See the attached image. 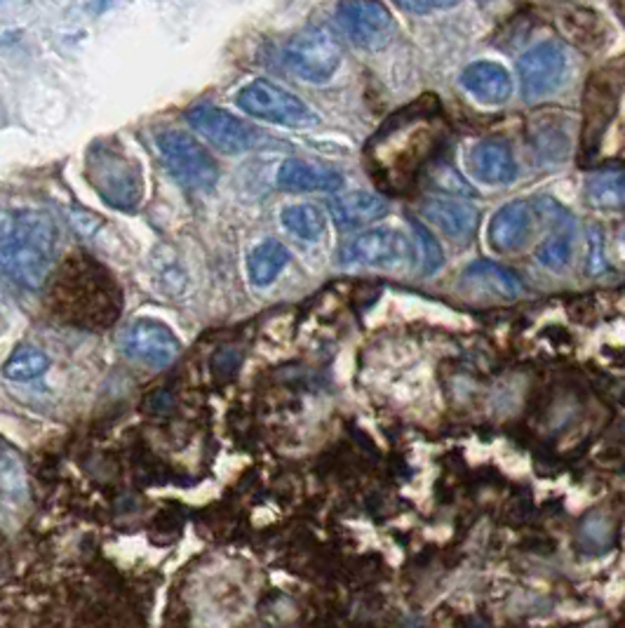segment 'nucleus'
<instances>
[{
	"mask_svg": "<svg viewBox=\"0 0 625 628\" xmlns=\"http://www.w3.org/2000/svg\"><path fill=\"white\" fill-rule=\"evenodd\" d=\"M52 316L73 327L106 329L120 316V290L102 264L90 257L64 261L48 294Z\"/></svg>",
	"mask_w": 625,
	"mask_h": 628,
	"instance_id": "obj_1",
	"label": "nucleus"
},
{
	"mask_svg": "<svg viewBox=\"0 0 625 628\" xmlns=\"http://www.w3.org/2000/svg\"><path fill=\"white\" fill-rule=\"evenodd\" d=\"M59 229L40 210H0V269L17 286L40 290L52 276Z\"/></svg>",
	"mask_w": 625,
	"mask_h": 628,
	"instance_id": "obj_2",
	"label": "nucleus"
},
{
	"mask_svg": "<svg viewBox=\"0 0 625 628\" xmlns=\"http://www.w3.org/2000/svg\"><path fill=\"white\" fill-rule=\"evenodd\" d=\"M87 175L106 206L116 210H134L142 200V170L130 155H125L111 144H97L90 151Z\"/></svg>",
	"mask_w": 625,
	"mask_h": 628,
	"instance_id": "obj_3",
	"label": "nucleus"
},
{
	"mask_svg": "<svg viewBox=\"0 0 625 628\" xmlns=\"http://www.w3.org/2000/svg\"><path fill=\"white\" fill-rule=\"evenodd\" d=\"M167 170L184 188L205 194L219 179V165L205 147L181 130H167L155 137Z\"/></svg>",
	"mask_w": 625,
	"mask_h": 628,
	"instance_id": "obj_4",
	"label": "nucleus"
},
{
	"mask_svg": "<svg viewBox=\"0 0 625 628\" xmlns=\"http://www.w3.org/2000/svg\"><path fill=\"white\" fill-rule=\"evenodd\" d=\"M285 65L308 83H327L339 71L343 50L330 28L312 26L285 45Z\"/></svg>",
	"mask_w": 625,
	"mask_h": 628,
	"instance_id": "obj_5",
	"label": "nucleus"
},
{
	"mask_svg": "<svg viewBox=\"0 0 625 628\" xmlns=\"http://www.w3.org/2000/svg\"><path fill=\"white\" fill-rule=\"evenodd\" d=\"M236 102L252 118L285 125V128H310L318 123V116L296 94L263 78L245 85Z\"/></svg>",
	"mask_w": 625,
	"mask_h": 628,
	"instance_id": "obj_6",
	"label": "nucleus"
},
{
	"mask_svg": "<svg viewBox=\"0 0 625 628\" xmlns=\"http://www.w3.org/2000/svg\"><path fill=\"white\" fill-rule=\"evenodd\" d=\"M412 243L396 229H372L341 247L339 264L367 269H400L412 261Z\"/></svg>",
	"mask_w": 625,
	"mask_h": 628,
	"instance_id": "obj_7",
	"label": "nucleus"
},
{
	"mask_svg": "<svg viewBox=\"0 0 625 628\" xmlns=\"http://www.w3.org/2000/svg\"><path fill=\"white\" fill-rule=\"evenodd\" d=\"M337 22L353 45L381 50L393 38L396 20L381 0H339Z\"/></svg>",
	"mask_w": 625,
	"mask_h": 628,
	"instance_id": "obj_8",
	"label": "nucleus"
},
{
	"mask_svg": "<svg viewBox=\"0 0 625 628\" xmlns=\"http://www.w3.org/2000/svg\"><path fill=\"white\" fill-rule=\"evenodd\" d=\"M186 120H189L191 128L200 137H205L214 149L228 155L245 153L259 141V132L252 128V125L224 112V108H219V106H210V104L193 106L191 112L186 114Z\"/></svg>",
	"mask_w": 625,
	"mask_h": 628,
	"instance_id": "obj_9",
	"label": "nucleus"
},
{
	"mask_svg": "<svg viewBox=\"0 0 625 628\" xmlns=\"http://www.w3.org/2000/svg\"><path fill=\"white\" fill-rule=\"evenodd\" d=\"M567 73V55L553 40H545L527 50L518 61L522 97L536 102L555 92Z\"/></svg>",
	"mask_w": 625,
	"mask_h": 628,
	"instance_id": "obj_10",
	"label": "nucleus"
},
{
	"mask_svg": "<svg viewBox=\"0 0 625 628\" xmlns=\"http://www.w3.org/2000/svg\"><path fill=\"white\" fill-rule=\"evenodd\" d=\"M120 351L137 360V363H146L153 368H165L179 353V339L172 335V329L158 321H134L125 333L120 335Z\"/></svg>",
	"mask_w": 625,
	"mask_h": 628,
	"instance_id": "obj_11",
	"label": "nucleus"
},
{
	"mask_svg": "<svg viewBox=\"0 0 625 628\" xmlns=\"http://www.w3.org/2000/svg\"><path fill=\"white\" fill-rule=\"evenodd\" d=\"M536 208L529 200H512L498 210L490 222V245L496 253H515L524 247L534 229Z\"/></svg>",
	"mask_w": 625,
	"mask_h": 628,
	"instance_id": "obj_12",
	"label": "nucleus"
},
{
	"mask_svg": "<svg viewBox=\"0 0 625 628\" xmlns=\"http://www.w3.org/2000/svg\"><path fill=\"white\" fill-rule=\"evenodd\" d=\"M461 85L484 106H502L512 94V78L498 61H473L461 73Z\"/></svg>",
	"mask_w": 625,
	"mask_h": 628,
	"instance_id": "obj_13",
	"label": "nucleus"
},
{
	"mask_svg": "<svg viewBox=\"0 0 625 628\" xmlns=\"http://www.w3.org/2000/svg\"><path fill=\"white\" fill-rule=\"evenodd\" d=\"M473 177L487 186H508L518 179V163L502 139H484L471 153Z\"/></svg>",
	"mask_w": 625,
	"mask_h": 628,
	"instance_id": "obj_14",
	"label": "nucleus"
},
{
	"mask_svg": "<svg viewBox=\"0 0 625 628\" xmlns=\"http://www.w3.org/2000/svg\"><path fill=\"white\" fill-rule=\"evenodd\" d=\"M424 214L428 222H433L445 235H449L451 241L459 243L471 241L480 224V212L471 202L457 198H431L424 202Z\"/></svg>",
	"mask_w": 625,
	"mask_h": 628,
	"instance_id": "obj_15",
	"label": "nucleus"
},
{
	"mask_svg": "<svg viewBox=\"0 0 625 628\" xmlns=\"http://www.w3.org/2000/svg\"><path fill=\"white\" fill-rule=\"evenodd\" d=\"M278 186L285 188V191H299V194H306V191L334 194V191H341L343 177H341V172L332 167L290 159L280 165Z\"/></svg>",
	"mask_w": 625,
	"mask_h": 628,
	"instance_id": "obj_16",
	"label": "nucleus"
},
{
	"mask_svg": "<svg viewBox=\"0 0 625 628\" xmlns=\"http://www.w3.org/2000/svg\"><path fill=\"white\" fill-rule=\"evenodd\" d=\"M330 212L339 229H361L377 222L388 212V202L367 191H351L330 200Z\"/></svg>",
	"mask_w": 625,
	"mask_h": 628,
	"instance_id": "obj_17",
	"label": "nucleus"
},
{
	"mask_svg": "<svg viewBox=\"0 0 625 628\" xmlns=\"http://www.w3.org/2000/svg\"><path fill=\"white\" fill-rule=\"evenodd\" d=\"M463 286L477 292H487L498 300H518L522 292V280L506 266L496 261H475L463 274Z\"/></svg>",
	"mask_w": 625,
	"mask_h": 628,
	"instance_id": "obj_18",
	"label": "nucleus"
},
{
	"mask_svg": "<svg viewBox=\"0 0 625 628\" xmlns=\"http://www.w3.org/2000/svg\"><path fill=\"white\" fill-rule=\"evenodd\" d=\"M290 264V253L283 243L266 241L257 245L247 257V276L255 288H269L285 271Z\"/></svg>",
	"mask_w": 625,
	"mask_h": 628,
	"instance_id": "obj_19",
	"label": "nucleus"
},
{
	"mask_svg": "<svg viewBox=\"0 0 625 628\" xmlns=\"http://www.w3.org/2000/svg\"><path fill=\"white\" fill-rule=\"evenodd\" d=\"M616 97L618 94L614 85L609 81H600V78H595L590 88H586V141L592 137L598 139L604 132L614 116Z\"/></svg>",
	"mask_w": 625,
	"mask_h": 628,
	"instance_id": "obj_20",
	"label": "nucleus"
},
{
	"mask_svg": "<svg viewBox=\"0 0 625 628\" xmlns=\"http://www.w3.org/2000/svg\"><path fill=\"white\" fill-rule=\"evenodd\" d=\"M586 198L598 210H625V170L595 172L586 184Z\"/></svg>",
	"mask_w": 625,
	"mask_h": 628,
	"instance_id": "obj_21",
	"label": "nucleus"
},
{
	"mask_svg": "<svg viewBox=\"0 0 625 628\" xmlns=\"http://www.w3.org/2000/svg\"><path fill=\"white\" fill-rule=\"evenodd\" d=\"M614 537H616V530H614L612 515H609L606 511H600V509L586 513V517L581 521V525H578V532H576L578 546H581L583 551L590 556L606 554L614 544Z\"/></svg>",
	"mask_w": 625,
	"mask_h": 628,
	"instance_id": "obj_22",
	"label": "nucleus"
},
{
	"mask_svg": "<svg viewBox=\"0 0 625 628\" xmlns=\"http://www.w3.org/2000/svg\"><path fill=\"white\" fill-rule=\"evenodd\" d=\"M283 226L296 235L299 241L318 243L325 235V214L320 208L308 206V202H299V206H287L283 210Z\"/></svg>",
	"mask_w": 625,
	"mask_h": 628,
	"instance_id": "obj_23",
	"label": "nucleus"
},
{
	"mask_svg": "<svg viewBox=\"0 0 625 628\" xmlns=\"http://www.w3.org/2000/svg\"><path fill=\"white\" fill-rule=\"evenodd\" d=\"M0 495L8 499L26 497V468L20 452L0 438Z\"/></svg>",
	"mask_w": 625,
	"mask_h": 628,
	"instance_id": "obj_24",
	"label": "nucleus"
},
{
	"mask_svg": "<svg viewBox=\"0 0 625 628\" xmlns=\"http://www.w3.org/2000/svg\"><path fill=\"white\" fill-rule=\"evenodd\" d=\"M50 368V358L45 356L36 347H22L12 351V356L5 360L3 374L12 382H31L38 380Z\"/></svg>",
	"mask_w": 625,
	"mask_h": 628,
	"instance_id": "obj_25",
	"label": "nucleus"
},
{
	"mask_svg": "<svg viewBox=\"0 0 625 628\" xmlns=\"http://www.w3.org/2000/svg\"><path fill=\"white\" fill-rule=\"evenodd\" d=\"M153 261H155V278H158L163 292L172 296L186 294V282H189V276H186V269L179 264V259L172 253H163V255H155Z\"/></svg>",
	"mask_w": 625,
	"mask_h": 628,
	"instance_id": "obj_26",
	"label": "nucleus"
},
{
	"mask_svg": "<svg viewBox=\"0 0 625 628\" xmlns=\"http://www.w3.org/2000/svg\"><path fill=\"white\" fill-rule=\"evenodd\" d=\"M536 259L549 269H565L571 259V233L557 231L549 241H543L536 249Z\"/></svg>",
	"mask_w": 625,
	"mask_h": 628,
	"instance_id": "obj_27",
	"label": "nucleus"
},
{
	"mask_svg": "<svg viewBox=\"0 0 625 628\" xmlns=\"http://www.w3.org/2000/svg\"><path fill=\"white\" fill-rule=\"evenodd\" d=\"M412 224H414V231L418 235L421 245H424V269H426V276H431L445 264L443 247H440V243H437L435 235L424 224H418V222H412Z\"/></svg>",
	"mask_w": 625,
	"mask_h": 628,
	"instance_id": "obj_28",
	"label": "nucleus"
},
{
	"mask_svg": "<svg viewBox=\"0 0 625 628\" xmlns=\"http://www.w3.org/2000/svg\"><path fill=\"white\" fill-rule=\"evenodd\" d=\"M396 3L412 14H428L435 10H449L457 8L461 0H396Z\"/></svg>",
	"mask_w": 625,
	"mask_h": 628,
	"instance_id": "obj_29",
	"label": "nucleus"
},
{
	"mask_svg": "<svg viewBox=\"0 0 625 628\" xmlns=\"http://www.w3.org/2000/svg\"><path fill=\"white\" fill-rule=\"evenodd\" d=\"M435 184H437V186H443L445 191H449V194H473V191H471V186H468V184L459 177V172H457V170H451L449 165L437 167Z\"/></svg>",
	"mask_w": 625,
	"mask_h": 628,
	"instance_id": "obj_30",
	"label": "nucleus"
},
{
	"mask_svg": "<svg viewBox=\"0 0 625 628\" xmlns=\"http://www.w3.org/2000/svg\"><path fill=\"white\" fill-rule=\"evenodd\" d=\"M602 253H604V241L600 229H595L590 235V255H588V269L592 276H600L606 271V257Z\"/></svg>",
	"mask_w": 625,
	"mask_h": 628,
	"instance_id": "obj_31",
	"label": "nucleus"
},
{
	"mask_svg": "<svg viewBox=\"0 0 625 628\" xmlns=\"http://www.w3.org/2000/svg\"><path fill=\"white\" fill-rule=\"evenodd\" d=\"M480 3H482V5H484V3H492V0H480Z\"/></svg>",
	"mask_w": 625,
	"mask_h": 628,
	"instance_id": "obj_32",
	"label": "nucleus"
}]
</instances>
